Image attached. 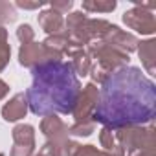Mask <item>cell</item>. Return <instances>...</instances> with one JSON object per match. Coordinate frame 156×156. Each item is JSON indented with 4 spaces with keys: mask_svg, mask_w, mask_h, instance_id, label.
Returning <instances> with one entry per match:
<instances>
[{
    "mask_svg": "<svg viewBox=\"0 0 156 156\" xmlns=\"http://www.w3.org/2000/svg\"><path fill=\"white\" fill-rule=\"evenodd\" d=\"M156 118V85L136 66H123L107 75L92 114L94 123L119 130L151 125Z\"/></svg>",
    "mask_w": 156,
    "mask_h": 156,
    "instance_id": "6da1fadb",
    "label": "cell"
},
{
    "mask_svg": "<svg viewBox=\"0 0 156 156\" xmlns=\"http://www.w3.org/2000/svg\"><path fill=\"white\" fill-rule=\"evenodd\" d=\"M31 77L33 83L26 92V99L35 116L72 114L83 87L70 62H42L31 68Z\"/></svg>",
    "mask_w": 156,
    "mask_h": 156,
    "instance_id": "7a4b0ae2",
    "label": "cell"
},
{
    "mask_svg": "<svg viewBox=\"0 0 156 156\" xmlns=\"http://www.w3.org/2000/svg\"><path fill=\"white\" fill-rule=\"evenodd\" d=\"M87 53L92 61V68H90V77L94 85L96 83H103L107 79V75L114 73L116 70L123 68V66H129L130 62V57L127 53H123L121 50L103 42V41H94L90 44H87Z\"/></svg>",
    "mask_w": 156,
    "mask_h": 156,
    "instance_id": "3957f363",
    "label": "cell"
},
{
    "mask_svg": "<svg viewBox=\"0 0 156 156\" xmlns=\"http://www.w3.org/2000/svg\"><path fill=\"white\" fill-rule=\"evenodd\" d=\"M112 24L105 19H90L83 11H70L64 19V33L87 46L94 41H101Z\"/></svg>",
    "mask_w": 156,
    "mask_h": 156,
    "instance_id": "277c9868",
    "label": "cell"
},
{
    "mask_svg": "<svg viewBox=\"0 0 156 156\" xmlns=\"http://www.w3.org/2000/svg\"><path fill=\"white\" fill-rule=\"evenodd\" d=\"M119 145L123 147V151L130 152V151H138V149H154L156 147V130L154 125H132V127H125L116 130Z\"/></svg>",
    "mask_w": 156,
    "mask_h": 156,
    "instance_id": "5b68a950",
    "label": "cell"
},
{
    "mask_svg": "<svg viewBox=\"0 0 156 156\" xmlns=\"http://www.w3.org/2000/svg\"><path fill=\"white\" fill-rule=\"evenodd\" d=\"M98 98H99V88L94 83H88V85H85L81 88L79 99H77V103H75V107L72 110L73 123H77V125H81V123H94L92 114H94Z\"/></svg>",
    "mask_w": 156,
    "mask_h": 156,
    "instance_id": "8992f818",
    "label": "cell"
},
{
    "mask_svg": "<svg viewBox=\"0 0 156 156\" xmlns=\"http://www.w3.org/2000/svg\"><path fill=\"white\" fill-rule=\"evenodd\" d=\"M48 61H62V57H59L57 53H53L51 50H48L42 42H26V44H20V50H19V62L24 66V68H35L42 62H48Z\"/></svg>",
    "mask_w": 156,
    "mask_h": 156,
    "instance_id": "52a82bcc",
    "label": "cell"
},
{
    "mask_svg": "<svg viewBox=\"0 0 156 156\" xmlns=\"http://www.w3.org/2000/svg\"><path fill=\"white\" fill-rule=\"evenodd\" d=\"M123 22L130 30H134V31H138L141 35H152L156 31L154 13L151 9H147L145 4H136L132 9L125 11L123 13Z\"/></svg>",
    "mask_w": 156,
    "mask_h": 156,
    "instance_id": "ba28073f",
    "label": "cell"
},
{
    "mask_svg": "<svg viewBox=\"0 0 156 156\" xmlns=\"http://www.w3.org/2000/svg\"><path fill=\"white\" fill-rule=\"evenodd\" d=\"M41 132L46 136V141L59 145L61 149L66 145V141L70 140L68 134V125L55 114L51 116H44L41 121Z\"/></svg>",
    "mask_w": 156,
    "mask_h": 156,
    "instance_id": "9c48e42d",
    "label": "cell"
},
{
    "mask_svg": "<svg viewBox=\"0 0 156 156\" xmlns=\"http://www.w3.org/2000/svg\"><path fill=\"white\" fill-rule=\"evenodd\" d=\"M103 42H107V44H110V46H114V48H118V50H121L123 53H130V51H136V48H138V37L136 35H132V33H129V31H123L119 26H116V24H112L110 28H108V31L103 35V39H101Z\"/></svg>",
    "mask_w": 156,
    "mask_h": 156,
    "instance_id": "30bf717a",
    "label": "cell"
},
{
    "mask_svg": "<svg viewBox=\"0 0 156 156\" xmlns=\"http://www.w3.org/2000/svg\"><path fill=\"white\" fill-rule=\"evenodd\" d=\"M28 99H26V94L24 92H19V94H15L4 107H2V118H4V121H9V123H13V121H19V119H22V118H26V114H28Z\"/></svg>",
    "mask_w": 156,
    "mask_h": 156,
    "instance_id": "8fae6325",
    "label": "cell"
},
{
    "mask_svg": "<svg viewBox=\"0 0 156 156\" xmlns=\"http://www.w3.org/2000/svg\"><path fill=\"white\" fill-rule=\"evenodd\" d=\"M39 26L48 33V35H57V33H64V17L61 13H57L55 9L48 8L44 11L39 13L37 17Z\"/></svg>",
    "mask_w": 156,
    "mask_h": 156,
    "instance_id": "7c38bea8",
    "label": "cell"
},
{
    "mask_svg": "<svg viewBox=\"0 0 156 156\" xmlns=\"http://www.w3.org/2000/svg\"><path fill=\"white\" fill-rule=\"evenodd\" d=\"M99 143L103 147L101 149L103 156H125V151L119 145V140H118V134L114 129L103 127L99 130Z\"/></svg>",
    "mask_w": 156,
    "mask_h": 156,
    "instance_id": "4fadbf2b",
    "label": "cell"
},
{
    "mask_svg": "<svg viewBox=\"0 0 156 156\" xmlns=\"http://www.w3.org/2000/svg\"><path fill=\"white\" fill-rule=\"evenodd\" d=\"M136 51H138L140 61H141L143 68L147 70V73L149 75H154L156 73V41L154 39H149V41L138 42Z\"/></svg>",
    "mask_w": 156,
    "mask_h": 156,
    "instance_id": "5bb4252c",
    "label": "cell"
},
{
    "mask_svg": "<svg viewBox=\"0 0 156 156\" xmlns=\"http://www.w3.org/2000/svg\"><path fill=\"white\" fill-rule=\"evenodd\" d=\"M13 145H22V147H35V129L28 123H19L11 130Z\"/></svg>",
    "mask_w": 156,
    "mask_h": 156,
    "instance_id": "9a60e30c",
    "label": "cell"
},
{
    "mask_svg": "<svg viewBox=\"0 0 156 156\" xmlns=\"http://www.w3.org/2000/svg\"><path fill=\"white\" fill-rule=\"evenodd\" d=\"M68 62L72 64V68H73V72H75L77 77H85V75L90 73L92 61H90V57H88V53H87L85 48L73 51V53L70 55V61H68Z\"/></svg>",
    "mask_w": 156,
    "mask_h": 156,
    "instance_id": "2e32d148",
    "label": "cell"
},
{
    "mask_svg": "<svg viewBox=\"0 0 156 156\" xmlns=\"http://www.w3.org/2000/svg\"><path fill=\"white\" fill-rule=\"evenodd\" d=\"M62 156H103L96 145H81L73 140H68L62 147Z\"/></svg>",
    "mask_w": 156,
    "mask_h": 156,
    "instance_id": "e0dca14e",
    "label": "cell"
},
{
    "mask_svg": "<svg viewBox=\"0 0 156 156\" xmlns=\"http://www.w3.org/2000/svg\"><path fill=\"white\" fill-rule=\"evenodd\" d=\"M116 0H85L83 13H110L116 9Z\"/></svg>",
    "mask_w": 156,
    "mask_h": 156,
    "instance_id": "ac0fdd59",
    "label": "cell"
},
{
    "mask_svg": "<svg viewBox=\"0 0 156 156\" xmlns=\"http://www.w3.org/2000/svg\"><path fill=\"white\" fill-rule=\"evenodd\" d=\"M15 20H17V11H15L13 4L0 0V26H6V24L15 22Z\"/></svg>",
    "mask_w": 156,
    "mask_h": 156,
    "instance_id": "d6986e66",
    "label": "cell"
},
{
    "mask_svg": "<svg viewBox=\"0 0 156 156\" xmlns=\"http://www.w3.org/2000/svg\"><path fill=\"white\" fill-rule=\"evenodd\" d=\"M94 130H96V123H81V125L73 123L72 127H68V134L70 136H83V138H87Z\"/></svg>",
    "mask_w": 156,
    "mask_h": 156,
    "instance_id": "ffe728a7",
    "label": "cell"
},
{
    "mask_svg": "<svg viewBox=\"0 0 156 156\" xmlns=\"http://www.w3.org/2000/svg\"><path fill=\"white\" fill-rule=\"evenodd\" d=\"M17 39L20 41V44L33 42V39H35V30H33L30 24H20V26L17 28Z\"/></svg>",
    "mask_w": 156,
    "mask_h": 156,
    "instance_id": "44dd1931",
    "label": "cell"
},
{
    "mask_svg": "<svg viewBox=\"0 0 156 156\" xmlns=\"http://www.w3.org/2000/svg\"><path fill=\"white\" fill-rule=\"evenodd\" d=\"M33 156H62V149H61L59 145H55V143L46 141V143L41 147L39 152H33Z\"/></svg>",
    "mask_w": 156,
    "mask_h": 156,
    "instance_id": "7402d4cb",
    "label": "cell"
},
{
    "mask_svg": "<svg viewBox=\"0 0 156 156\" xmlns=\"http://www.w3.org/2000/svg\"><path fill=\"white\" fill-rule=\"evenodd\" d=\"M11 59V46L8 41H0V72H2Z\"/></svg>",
    "mask_w": 156,
    "mask_h": 156,
    "instance_id": "603a6c76",
    "label": "cell"
},
{
    "mask_svg": "<svg viewBox=\"0 0 156 156\" xmlns=\"http://www.w3.org/2000/svg\"><path fill=\"white\" fill-rule=\"evenodd\" d=\"M35 147H22V145H13L9 151V156H33Z\"/></svg>",
    "mask_w": 156,
    "mask_h": 156,
    "instance_id": "cb8c5ba5",
    "label": "cell"
},
{
    "mask_svg": "<svg viewBox=\"0 0 156 156\" xmlns=\"http://www.w3.org/2000/svg\"><path fill=\"white\" fill-rule=\"evenodd\" d=\"M72 6H73L72 0H64V2H51V4H50V8H51V9H55V11H57V13H61V15L70 13Z\"/></svg>",
    "mask_w": 156,
    "mask_h": 156,
    "instance_id": "d4e9b609",
    "label": "cell"
},
{
    "mask_svg": "<svg viewBox=\"0 0 156 156\" xmlns=\"http://www.w3.org/2000/svg\"><path fill=\"white\" fill-rule=\"evenodd\" d=\"M17 8H22V9H39L44 6V2L41 0H35V2H28V0H17Z\"/></svg>",
    "mask_w": 156,
    "mask_h": 156,
    "instance_id": "484cf974",
    "label": "cell"
},
{
    "mask_svg": "<svg viewBox=\"0 0 156 156\" xmlns=\"http://www.w3.org/2000/svg\"><path fill=\"white\" fill-rule=\"evenodd\" d=\"M127 156H156L154 149H138V151H130Z\"/></svg>",
    "mask_w": 156,
    "mask_h": 156,
    "instance_id": "4316f807",
    "label": "cell"
},
{
    "mask_svg": "<svg viewBox=\"0 0 156 156\" xmlns=\"http://www.w3.org/2000/svg\"><path fill=\"white\" fill-rule=\"evenodd\" d=\"M8 94H9V85L4 79H0V99H4Z\"/></svg>",
    "mask_w": 156,
    "mask_h": 156,
    "instance_id": "83f0119b",
    "label": "cell"
},
{
    "mask_svg": "<svg viewBox=\"0 0 156 156\" xmlns=\"http://www.w3.org/2000/svg\"><path fill=\"white\" fill-rule=\"evenodd\" d=\"M0 41H8V30H6V26H0Z\"/></svg>",
    "mask_w": 156,
    "mask_h": 156,
    "instance_id": "f1b7e54d",
    "label": "cell"
},
{
    "mask_svg": "<svg viewBox=\"0 0 156 156\" xmlns=\"http://www.w3.org/2000/svg\"><path fill=\"white\" fill-rule=\"evenodd\" d=\"M0 156H6V154H2V152H0Z\"/></svg>",
    "mask_w": 156,
    "mask_h": 156,
    "instance_id": "f546056e",
    "label": "cell"
}]
</instances>
